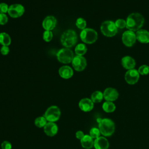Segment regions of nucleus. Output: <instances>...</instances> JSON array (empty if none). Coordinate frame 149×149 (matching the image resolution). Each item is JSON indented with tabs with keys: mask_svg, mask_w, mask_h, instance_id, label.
Returning <instances> with one entry per match:
<instances>
[{
	"mask_svg": "<svg viewBox=\"0 0 149 149\" xmlns=\"http://www.w3.org/2000/svg\"><path fill=\"white\" fill-rule=\"evenodd\" d=\"M126 22V27L134 32L141 29L144 23V18L139 13H132L127 16Z\"/></svg>",
	"mask_w": 149,
	"mask_h": 149,
	"instance_id": "f257e3e1",
	"label": "nucleus"
},
{
	"mask_svg": "<svg viewBox=\"0 0 149 149\" xmlns=\"http://www.w3.org/2000/svg\"><path fill=\"white\" fill-rule=\"evenodd\" d=\"M121 64L125 69L130 70L134 69L136 66V61L132 57L125 56L122 58Z\"/></svg>",
	"mask_w": 149,
	"mask_h": 149,
	"instance_id": "a211bd4d",
	"label": "nucleus"
},
{
	"mask_svg": "<svg viewBox=\"0 0 149 149\" xmlns=\"http://www.w3.org/2000/svg\"><path fill=\"white\" fill-rule=\"evenodd\" d=\"M86 25H87L86 21L82 17L78 18L76 21V26L79 29L83 30V29H86Z\"/></svg>",
	"mask_w": 149,
	"mask_h": 149,
	"instance_id": "a878e982",
	"label": "nucleus"
},
{
	"mask_svg": "<svg viewBox=\"0 0 149 149\" xmlns=\"http://www.w3.org/2000/svg\"><path fill=\"white\" fill-rule=\"evenodd\" d=\"M24 12V8L21 4H13L9 6L8 14L13 18H17L22 16Z\"/></svg>",
	"mask_w": 149,
	"mask_h": 149,
	"instance_id": "1a4fd4ad",
	"label": "nucleus"
},
{
	"mask_svg": "<svg viewBox=\"0 0 149 149\" xmlns=\"http://www.w3.org/2000/svg\"><path fill=\"white\" fill-rule=\"evenodd\" d=\"M139 77L140 74L137 70L135 69L128 70L125 74V81L129 84H136L138 81Z\"/></svg>",
	"mask_w": 149,
	"mask_h": 149,
	"instance_id": "9b49d317",
	"label": "nucleus"
},
{
	"mask_svg": "<svg viewBox=\"0 0 149 149\" xmlns=\"http://www.w3.org/2000/svg\"><path fill=\"white\" fill-rule=\"evenodd\" d=\"M2 149H12V144L8 141H4L1 144Z\"/></svg>",
	"mask_w": 149,
	"mask_h": 149,
	"instance_id": "473e14b6",
	"label": "nucleus"
},
{
	"mask_svg": "<svg viewBox=\"0 0 149 149\" xmlns=\"http://www.w3.org/2000/svg\"><path fill=\"white\" fill-rule=\"evenodd\" d=\"M47 121L44 116H39L35 119L34 124L38 127H44L47 123Z\"/></svg>",
	"mask_w": 149,
	"mask_h": 149,
	"instance_id": "393cba45",
	"label": "nucleus"
},
{
	"mask_svg": "<svg viewBox=\"0 0 149 149\" xmlns=\"http://www.w3.org/2000/svg\"><path fill=\"white\" fill-rule=\"evenodd\" d=\"M52 37H53V34H52V33L51 31L45 30V31L43 33L42 38H43V40H44L45 41H46V42H49L50 41H51Z\"/></svg>",
	"mask_w": 149,
	"mask_h": 149,
	"instance_id": "c85d7f7f",
	"label": "nucleus"
},
{
	"mask_svg": "<svg viewBox=\"0 0 149 149\" xmlns=\"http://www.w3.org/2000/svg\"><path fill=\"white\" fill-rule=\"evenodd\" d=\"M61 116V111L59 108L55 105L49 107L45 111L44 117L47 121L54 122L57 121Z\"/></svg>",
	"mask_w": 149,
	"mask_h": 149,
	"instance_id": "0eeeda50",
	"label": "nucleus"
},
{
	"mask_svg": "<svg viewBox=\"0 0 149 149\" xmlns=\"http://www.w3.org/2000/svg\"><path fill=\"white\" fill-rule=\"evenodd\" d=\"M115 26L117 28L119 29H123L126 27V20L123 19H118L115 22Z\"/></svg>",
	"mask_w": 149,
	"mask_h": 149,
	"instance_id": "c756f323",
	"label": "nucleus"
},
{
	"mask_svg": "<svg viewBox=\"0 0 149 149\" xmlns=\"http://www.w3.org/2000/svg\"><path fill=\"white\" fill-rule=\"evenodd\" d=\"M100 29L103 35L108 37L115 36L118 32V28L115 26V22L111 20H106L102 22Z\"/></svg>",
	"mask_w": 149,
	"mask_h": 149,
	"instance_id": "39448f33",
	"label": "nucleus"
},
{
	"mask_svg": "<svg viewBox=\"0 0 149 149\" xmlns=\"http://www.w3.org/2000/svg\"><path fill=\"white\" fill-rule=\"evenodd\" d=\"M72 64L75 70L80 72L83 70L87 66V61L84 57L83 56L76 55L74 56Z\"/></svg>",
	"mask_w": 149,
	"mask_h": 149,
	"instance_id": "9d476101",
	"label": "nucleus"
},
{
	"mask_svg": "<svg viewBox=\"0 0 149 149\" xmlns=\"http://www.w3.org/2000/svg\"><path fill=\"white\" fill-rule=\"evenodd\" d=\"M93 139L88 134L84 135V136L80 140L81 146L86 149H90L94 146Z\"/></svg>",
	"mask_w": 149,
	"mask_h": 149,
	"instance_id": "aec40b11",
	"label": "nucleus"
},
{
	"mask_svg": "<svg viewBox=\"0 0 149 149\" xmlns=\"http://www.w3.org/2000/svg\"><path fill=\"white\" fill-rule=\"evenodd\" d=\"M9 6L5 3H0V13H6L8 12Z\"/></svg>",
	"mask_w": 149,
	"mask_h": 149,
	"instance_id": "7c9ffc66",
	"label": "nucleus"
},
{
	"mask_svg": "<svg viewBox=\"0 0 149 149\" xmlns=\"http://www.w3.org/2000/svg\"><path fill=\"white\" fill-rule=\"evenodd\" d=\"M79 107L81 111L84 112H89L93 109L94 107V102L91 99L84 98L79 101Z\"/></svg>",
	"mask_w": 149,
	"mask_h": 149,
	"instance_id": "4468645a",
	"label": "nucleus"
},
{
	"mask_svg": "<svg viewBox=\"0 0 149 149\" xmlns=\"http://www.w3.org/2000/svg\"><path fill=\"white\" fill-rule=\"evenodd\" d=\"M103 95H104V99L106 101L112 102L118 99L119 96V93L115 88H112V87H108L104 90L103 93Z\"/></svg>",
	"mask_w": 149,
	"mask_h": 149,
	"instance_id": "f8f14e48",
	"label": "nucleus"
},
{
	"mask_svg": "<svg viewBox=\"0 0 149 149\" xmlns=\"http://www.w3.org/2000/svg\"><path fill=\"white\" fill-rule=\"evenodd\" d=\"M80 37L81 41L86 44H93L98 38L97 32L90 28H86L81 30Z\"/></svg>",
	"mask_w": 149,
	"mask_h": 149,
	"instance_id": "20e7f679",
	"label": "nucleus"
},
{
	"mask_svg": "<svg viewBox=\"0 0 149 149\" xmlns=\"http://www.w3.org/2000/svg\"><path fill=\"white\" fill-rule=\"evenodd\" d=\"M137 71L140 74L147 75L149 73V66L147 65H143L139 68Z\"/></svg>",
	"mask_w": 149,
	"mask_h": 149,
	"instance_id": "bb28decb",
	"label": "nucleus"
},
{
	"mask_svg": "<svg viewBox=\"0 0 149 149\" xmlns=\"http://www.w3.org/2000/svg\"><path fill=\"white\" fill-rule=\"evenodd\" d=\"M59 74L62 78L68 79L72 77L73 74V71L70 66H63L59 68Z\"/></svg>",
	"mask_w": 149,
	"mask_h": 149,
	"instance_id": "6ab92c4d",
	"label": "nucleus"
},
{
	"mask_svg": "<svg viewBox=\"0 0 149 149\" xmlns=\"http://www.w3.org/2000/svg\"><path fill=\"white\" fill-rule=\"evenodd\" d=\"M8 18L5 13H0V24H5L8 22Z\"/></svg>",
	"mask_w": 149,
	"mask_h": 149,
	"instance_id": "2f4dec72",
	"label": "nucleus"
},
{
	"mask_svg": "<svg viewBox=\"0 0 149 149\" xmlns=\"http://www.w3.org/2000/svg\"><path fill=\"white\" fill-rule=\"evenodd\" d=\"M115 108H116L115 105L111 101H107L105 102H104L102 104L103 110L107 113L113 112L115 110Z\"/></svg>",
	"mask_w": 149,
	"mask_h": 149,
	"instance_id": "5701e85b",
	"label": "nucleus"
},
{
	"mask_svg": "<svg viewBox=\"0 0 149 149\" xmlns=\"http://www.w3.org/2000/svg\"><path fill=\"white\" fill-rule=\"evenodd\" d=\"M56 24V19L53 16H47L42 21V26L45 30L51 31L53 30Z\"/></svg>",
	"mask_w": 149,
	"mask_h": 149,
	"instance_id": "ddd939ff",
	"label": "nucleus"
},
{
	"mask_svg": "<svg viewBox=\"0 0 149 149\" xmlns=\"http://www.w3.org/2000/svg\"><path fill=\"white\" fill-rule=\"evenodd\" d=\"M11 43V38L8 34L2 32L0 33V44L3 46H9Z\"/></svg>",
	"mask_w": 149,
	"mask_h": 149,
	"instance_id": "412c9836",
	"label": "nucleus"
},
{
	"mask_svg": "<svg viewBox=\"0 0 149 149\" xmlns=\"http://www.w3.org/2000/svg\"><path fill=\"white\" fill-rule=\"evenodd\" d=\"M87 51V48L86 45L84 44H77L74 49L75 53L77 55L79 56H83L84 55Z\"/></svg>",
	"mask_w": 149,
	"mask_h": 149,
	"instance_id": "4be33fe9",
	"label": "nucleus"
},
{
	"mask_svg": "<svg viewBox=\"0 0 149 149\" xmlns=\"http://www.w3.org/2000/svg\"><path fill=\"white\" fill-rule=\"evenodd\" d=\"M84 136V133L82 132V131H77L76 133V137L77 139H79V140H81V139H83V137Z\"/></svg>",
	"mask_w": 149,
	"mask_h": 149,
	"instance_id": "f704fd0d",
	"label": "nucleus"
},
{
	"mask_svg": "<svg viewBox=\"0 0 149 149\" xmlns=\"http://www.w3.org/2000/svg\"><path fill=\"white\" fill-rule=\"evenodd\" d=\"M136 39L139 42L144 44L149 42V31L144 29H140L136 33Z\"/></svg>",
	"mask_w": 149,
	"mask_h": 149,
	"instance_id": "dca6fc26",
	"label": "nucleus"
},
{
	"mask_svg": "<svg viewBox=\"0 0 149 149\" xmlns=\"http://www.w3.org/2000/svg\"><path fill=\"white\" fill-rule=\"evenodd\" d=\"M122 40L123 44L126 47H130L133 46L137 40L136 33L130 30L125 31L122 34Z\"/></svg>",
	"mask_w": 149,
	"mask_h": 149,
	"instance_id": "6e6552de",
	"label": "nucleus"
},
{
	"mask_svg": "<svg viewBox=\"0 0 149 149\" xmlns=\"http://www.w3.org/2000/svg\"><path fill=\"white\" fill-rule=\"evenodd\" d=\"M58 126L54 122H48L44 127V132L48 136H54L58 132Z\"/></svg>",
	"mask_w": 149,
	"mask_h": 149,
	"instance_id": "2eb2a0df",
	"label": "nucleus"
},
{
	"mask_svg": "<svg viewBox=\"0 0 149 149\" xmlns=\"http://www.w3.org/2000/svg\"><path fill=\"white\" fill-rule=\"evenodd\" d=\"M101 132L99 130V129L97 127H93L90 130V136L93 139H97L100 136Z\"/></svg>",
	"mask_w": 149,
	"mask_h": 149,
	"instance_id": "cd10ccee",
	"label": "nucleus"
},
{
	"mask_svg": "<svg viewBox=\"0 0 149 149\" xmlns=\"http://www.w3.org/2000/svg\"><path fill=\"white\" fill-rule=\"evenodd\" d=\"M94 146L95 149H108L109 142L105 137L100 136L94 141Z\"/></svg>",
	"mask_w": 149,
	"mask_h": 149,
	"instance_id": "f3484780",
	"label": "nucleus"
},
{
	"mask_svg": "<svg viewBox=\"0 0 149 149\" xmlns=\"http://www.w3.org/2000/svg\"><path fill=\"white\" fill-rule=\"evenodd\" d=\"M98 129L101 133L104 136H111L115 131V124L113 122L108 118L97 119Z\"/></svg>",
	"mask_w": 149,
	"mask_h": 149,
	"instance_id": "f03ea898",
	"label": "nucleus"
},
{
	"mask_svg": "<svg viewBox=\"0 0 149 149\" xmlns=\"http://www.w3.org/2000/svg\"><path fill=\"white\" fill-rule=\"evenodd\" d=\"M57 59L59 62L63 63H70L73 58V51L68 48H64L61 49L56 54Z\"/></svg>",
	"mask_w": 149,
	"mask_h": 149,
	"instance_id": "423d86ee",
	"label": "nucleus"
},
{
	"mask_svg": "<svg viewBox=\"0 0 149 149\" xmlns=\"http://www.w3.org/2000/svg\"><path fill=\"white\" fill-rule=\"evenodd\" d=\"M0 52L2 55H6L9 54V48L8 46H4L3 45L0 49Z\"/></svg>",
	"mask_w": 149,
	"mask_h": 149,
	"instance_id": "72a5a7b5",
	"label": "nucleus"
},
{
	"mask_svg": "<svg viewBox=\"0 0 149 149\" xmlns=\"http://www.w3.org/2000/svg\"><path fill=\"white\" fill-rule=\"evenodd\" d=\"M104 98L103 93L100 91H95L92 93L91 95V100L93 102H100Z\"/></svg>",
	"mask_w": 149,
	"mask_h": 149,
	"instance_id": "b1692460",
	"label": "nucleus"
},
{
	"mask_svg": "<svg viewBox=\"0 0 149 149\" xmlns=\"http://www.w3.org/2000/svg\"><path fill=\"white\" fill-rule=\"evenodd\" d=\"M77 35L73 30H68L63 33L61 37V42L62 45L66 48H71L77 42Z\"/></svg>",
	"mask_w": 149,
	"mask_h": 149,
	"instance_id": "7ed1b4c3",
	"label": "nucleus"
}]
</instances>
